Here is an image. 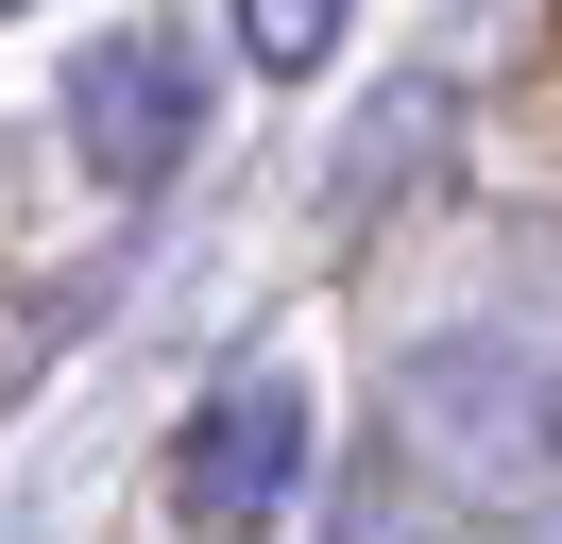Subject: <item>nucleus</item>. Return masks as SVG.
I'll use <instances>...</instances> for the list:
<instances>
[{
  "label": "nucleus",
  "mask_w": 562,
  "mask_h": 544,
  "mask_svg": "<svg viewBox=\"0 0 562 544\" xmlns=\"http://www.w3.org/2000/svg\"><path fill=\"white\" fill-rule=\"evenodd\" d=\"M392 442L426 460V494L546 528L562 510V340H512V324L409 340V358H392Z\"/></svg>",
  "instance_id": "nucleus-1"
},
{
  "label": "nucleus",
  "mask_w": 562,
  "mask_h": 544,
  "mask_svg": "<svg viewBox=\"0 0 562 544\" xmlns=\"http://www.w3.org/2000/svg\"><path fill=\"white\" fill-rule=\"evenodd\" d=\"M307 460H324L307 374L256 358V374H222V392L171 426V510H188V528H222V544H256V528H290V510H307Z\"/></svg>",
  "instance_id": "nucleus-2"
},
{
  "label": "nucleus",
  "mask_w": 562,
  "mask_h": 544,
  "mask_svg": "<svg viewBox=\"0 0 562 544\" xmlns=\"http://www.w3.org/2000/svg\"><path fill=\"white\" fill-rule=\"evenodd\" d=\"M52 120H69V154H86V188H120V204H154L188 154H205V68L171 52L154 18H120V34H86L69 52V86H52Z\"/></svg>",
  "instance_id": "nucleus-3"
},
{
  "label": "nucleus",
  "mask_w": 562,
  "mask_h": 544,
  "mask_svg": "<svg viewBox=\"0 0 562 544\" xmlns=\"http://www.w3.org/2000/svg\"><path fill=\"white\" fill-rule=\"evenodd\" d=\"M341 18H358V0H239V68H273V86H324Z\"/></svg>",
  "instance_id": "nucleus-4"
},
{
  "label": "nucleus",
  "mask_w": 562,
  "mask_h": 544,
  "mask_svg": "<svg viewBox=\"0 0 562 544\" xmlns=\"http://www.w3.org/2000/svg\"><path fill=\"white\" fill-rule=\"evenodd\" d=\"M324 544H443V528H426V494H358V510H341Z\"/></svg>",
  "instance_id": "nucleus-5"
},
{
  "label": "nucleus",
  "mask_w": 562,
  "mask_h": 544,
  "mask_svg": "<svg viewBox=\"0 0 562 544\" xmlns=\"http://www.w3.org/2000/svg\"><path fill=\"white\" fill-rule=\"evenodd\" d=\"M0 18H18V0H0Z\"/></svg>",
  "instance_id": "nucleus-6"
}]
</instances>
